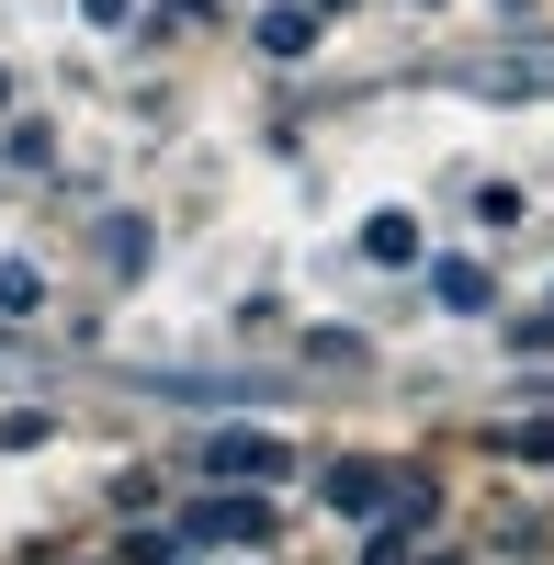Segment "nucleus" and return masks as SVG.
Listing matches in <instances>:
<instances>
[{
  "mask_svg": "<svg viewBox=\"0 0 554 565\" xmlns=\"http://www.w3.org/2000/svg\"><path fill=\"white\" fill-rule=\"evenodd\" d=\"M193 463H204L215 487H271V476H284V441H271V430H215Z\"/></svg>",
  "mask_w": 554,
  "mask_h": 565,
  "instance_id": "1",
  "label": "nucleus"
},
{
  "mask_svg": "<svg viewBox=\"0 0 554 565\" xmlns=\"http://www.w3.org/2000/svg\"><path fill=\"white\" fill-rule=\"evenodd\" d=\"M181 532H193V543H271V498H260V487H226V498H204Z\"/></svg>",
  "mask_w": 554,
  "mask_h": 565,
  "instance_id": "2",
  "label": "nucleus"
},
{
  "mask_svg": "<svg viewBox=\"0 0 554 565\" xmlns=\"http://www.w3.org/2000/svg\"><path fill=\"white\" fill-rule=\"evenodd\" d=\"M249 34H260V57H284V68H295V57H317V34H329V12H317V0H271V12H260Z\"/></svg>",
  "mask_w": 554,
  "mask_h": 565,
  "instance_id": "3",
  "label": "nucleus"
},
{
  "mask_svg": "<svg viewBox=\"0 0 554 565\" xmlns=\"http://www.w3.org/2000/svg\"><path fill=\"white\" fill-rule=\"evenodd\" d=\"M385 498H396V487L374 476V463H329V509H351V521H374Z\"/></svg>",
  "mask_w": 554,
  "mask_h": 565,
  "instance_id": "4",
  "label": "nucleus"
},
{
  "mask_svg": "<svg viewBox=\"0 0 554 565\" xmlns=\"http://www.w3.org/2000/svg\"><path fill=\"white\" fill-rule=\"evenodd\" d=\"M362 260H419V215H374V226H362Z\"/></svg>",
  "mask_w": 554,
  "mask_h": 565,
  "instance_id": "5",
  "label": "nucleus"
},
{
  "mask_svg": "<svg viewBox=\"0 0 554 565\" xmlns=\"http://www.w3.org/2000/svg\"><path fill=\"white\" fill-rule=\"evenodd\" d=\"M430 295H441L452 317H487V271H476V260H441V271H430Z\"/></svg>",
  "mask_w": 554,
  "mask_h": 565,
  "instance_id": "6",
  "label": "nucleus"
},
{
  "mask_svg": "<svg viewBox=\"0 0 554 565\" xmlns=\"http://www.w3.org/2000/svg\"><path fill=\"white\" fill-rule=\"evenodd\" d=\"M45 306V271L34 260H0V317H34Z\"/></svg>",
  "mask_w": 554,
  "mask_h": 565,
  "instance_id": "7",
  "label": "nucleus"
},
{
  "mask_svg": "<svg viewBox=\"0 0 554 565\" xmlns=\"http://www.w3.org/2000/svg\"><path fill=\"white\" fill-rule=\"evenodd\" d=\"M510 452L521 463H554V418H510Z\"/></svg>",
  "mask_w": 554,
  "mask_h": 565,
  "instance_id": "8",
  "label": "nucleus"
},
{
  "mask_svg": "<svg viewBox=\"0 0 554 565\" xmlns=\"http://www.w3.org/2000/svg\"><path fill=\"white\" fill-rule=\"evenodd\" d=\"M170 554H181L170 532H136V543H125V565H170Z\"/></svg>",
  "mask_w": 554,
  "mask_h": 565,
  "instance_id": "9",
  "label": "nucleus"
},
{
  "mask_svg": "<svg viewBox=\"0 0 554 565\" xmlns=\"http://www.w3.org/2000/svg\"><path fill=\"white\" fill-rule=\"evenodd\" d=\"M79 12H90V23H125V12H136V0H79Z\"/></svg>",
  "mask_w": 554,
  "mask_h": 565,
  "instance_id": "10",
  "label": "nucleus"
},
{
  "mask_svg": "<svg viewBox=\"0 0 554 565\" xmlns=\"http://www.w3.org/2000/svg\"><path fill=\"white\" fill-rule=\"evenodd\" d=\"M317 12H351V0H317Z\"/></svg>",
  "mask_w": 554,
  "mask_h": 565,
  "instance_id": "11",
  "label": "nucleus"
}]
</instances>
